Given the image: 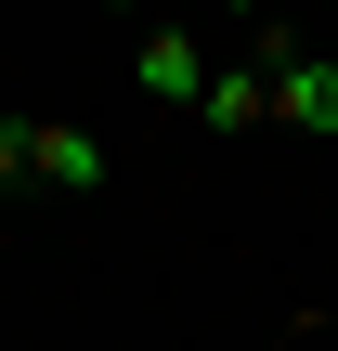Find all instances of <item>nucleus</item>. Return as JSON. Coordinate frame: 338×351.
Returning a JSON list of instances; mask_svg holds the SVG:
<instances>
[{"instance_id": "obj_1", "label": "nucleus", "mask_w": 338, "mask_h": 351, "mask_svg": "<svg viewBox=\"0 0 338 351\" xmlns=\"http://www.w3.org/2000/svg\"><path fill=\"white\" fill-rule=\"evenodd\" d=\"M234 39H248V65H261L274 130H313V143H338V52H326V39H300V26H234Z\"/></svg>"}, {"instance_id": "obj_2", "label": "nucleus", "mask_w": 338, "mask_h": 351, "mask_svg": "<svg viewBox=\"0 0 338 351\" xmlns=\"http://www.w3.org/2000/svg\"><path fill=\"white\" fill-rule=\"evenodd\" d=\"M208 65H221V39H195V26H143L130 91H143V104H169V117H195V104H208Z\"/></svg>"}, {"instance_id": "obj_3", "label": "nucleus", "mask_w": 338, "mask_h": 351, "mask_svg": "<svg viewBox=\"0 0 338 351\" xmlns=\"http://www.w3.org/2000/svg\"><path fill=\"white\" fill-rule=\"evenodd\" d=\"M13 156H26L39 195H104V143L78 117H13Z\"/></svg>"}, {"instance_id": "obj_4", "label": "nucleus", "mask_w": 338, "mask_h": 351, "mask_svg": "<svg viewBox=\"0 0 338 351\" xmlns=\"http://www.w3.org/2000/svg\"><path fill=\"white\" fill-rule=\"evenodd\" d=\"M208 130H274V104H261V65H248V39H221V65H208V104H195Z\"/></svg>"}]
</instances>
